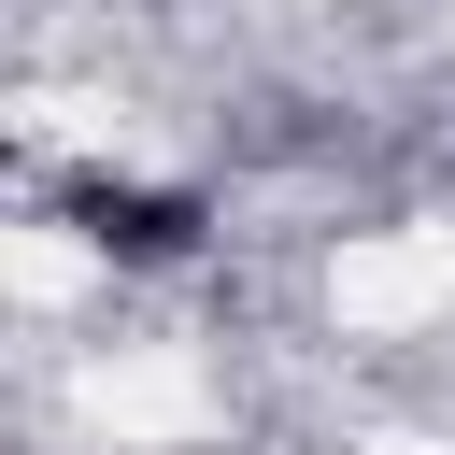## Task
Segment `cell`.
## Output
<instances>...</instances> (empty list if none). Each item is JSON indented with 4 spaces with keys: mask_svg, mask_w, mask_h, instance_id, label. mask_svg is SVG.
Returning <instances> with one entry per match:
<instances>
[{
    "mask_svg": "<svg viewBox=\"0 0 455 455\" xmlns=\"http://www.w3.org/2000/svg\"><path fill=\"white\" fill-rule=\"evenodd\" d=\"M370 455H455V441H370Z\"/></svg>",
    "mask_w": 455,
    "mask_h": 455,
    "instance_id": "cell-3",
    "label": "cell"
},
{
    "mask_svg": "<svg viewBox=\"0 0 455 455\" xmlns=\"http://www.w3.org/2000/svg\"><path fill=\"white\" fill-rule=\"evenodd\" d=\"M85 427H114V441H199V427H213V384H199L171 341H128V355L85 370Z\"/></svg>",
    "mask_w": 455,
    "mask_h": 455,
    "instance_id": "cell-1",
    "label": "cell"
},
{
    "mask_svg": "<svg viewBox=\"0 0 455 455\" xmlns=\"http://www.w3.org/2000/svg\"><path fill=\"white\" fill-rule=\"evenodd\" d=\"M71 284H85V242H57V228H14V299H28V313H57Z\"/></svg>",
    "mask_w": 455,
    "mask_h": 455,
    "instance_id": "cell-2",
    "label": "cell"
}]
</instances>
